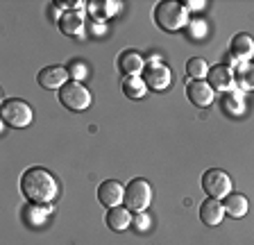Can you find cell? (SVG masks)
Wrapping results in <instances>:
<instances>
[{
  "label": "cell",
  "instance_id": "1",
  "mask_svg": "<svg viewBox=\"0 0 254 245\" xmlns=\"http://www.w3.org/2000/svg\"><path fill=\"white\" fill-rule=\"evenodd\" d=\"M21 191L30 202L48 204L57 197L59 184L50 171H46L41 166H34V168H27L21 175Z\"/></svg>",
  "mask_w": 254,
  "mask_h": 245
},
{
  "label": "cell",
  "instance_id": "2",
  "mask_svg": "<svg viewBox=\"0 0 254 245\" xmlns=\"http://www.w3.org/2000/svg\"><path fill=\"white\" fill-rule=\"evenodd\" d=\"M152 16H154V25L159 30H164V32H180L189 23V9H186L184 2H177V0H161L154 7Z\"/></svg>",
  "mask_w": 254,
  "mask_h": 245
},
{
  "label": "cell",
  "instance_id": "3",
  "mask_svg": "<svg viewBox=\"0 0 254 245\" xmlns=\"http://www.w3.org/2000/svg\"><path fill=\"white\" fill-rule=\"evenodd\" d=\"M125 207L132 213H143L152 202V184L143 177H136L125 186Z\"/></svg>",
  "mask_w": 254,
  "mask_h": 245
},
{
  "label": "cell",
  "instance_id": "4",
  "mask_svg": "<svg viewBox=\"0 0 254 245\" xmlns=\"http://www.w3.org/2000/svg\"><path fill=\"white\" fill-rule=\"evenodd\" d=\"M59 96V102H62L66 109H70V112H84V109H89L91 107V91L86 89L82 82H66V84L62 86V89L57 91Z\"/></svg>",
  "mask_w": 254,
  "mask_h": 245
},
{
  "label": "cell",
  "instance_id": "5",
  "mask_svg": "<svg viewBox=\"0 0 254 245\" xmlns=\"http://www.w3.org/2000/svg\"><path fill=\"white\" fill-rule=\"evenodd\" d=\"M0 116L9 127H27L32 122V107L21 98H7L0 105Z\"/></svg>",
  "mask_w": 254,
  "mask_h": 245
},
{
  "label": "cell",
  "instance_id": "6",
  "mask_svg": "<svg viewBox=\"0 0 254 245\" xmlns=\"http://www.w3.org/2000/svg\"><path fill=\"white\" fill-rule=\"evenodd\" d=\"M202 191L209 197L225 200L232 193V177L222 168H209L206 173H202Z\"/></svg>",
  "mask_w": 254,
  "mask_h": 245
},
{
  "label": "cell",
  "instance_id": "7",
  "mask_svg": "<svg viewBox=\"0 0 254 245\" xmlns=\"http://www.w3.org/2000/svg\"><path fill=\"white\" fill-rule=\"evenodd\" d=\"M143 82L152 91H166L170 86V82H173V73L161 61H148L145 70H143Z\"/></svg>",
  "mask_w": 254,
  "mask_h": 245
},
{
  "label": "cell",
  "instance_id": "8",
  "mask_svg": "<svg viewBox=\"0 0 254 245\" xmlns=\"http://www.w3.org/2000/svg\"><path fill=\"white\" fill-rule=\"evenodd\" d=\"M98 200L105 204L107 209L121 207V202L125 200V186L116 180H107L98 186Z\"/></svg>",
  "mask_w": 254,
  "mask_h": 245
},
{
  "label": "cell",
  "instance_id": "9",
  "mask_svg": "<svg viewBox=\"0 0 254 245\" xmlns=\"http://www.w3.org/2000/svg\"><path fill=\"white\" fill-rule=\"evenodd\" d=\"M229 55L236 64H245L254 57V39L245 32L234 34L232 43H229Z\"/></svg>",
  "mask_w": 254,
  "mask_h": 245
},
{
  "label": "cell",
  "instance_id": "10",
  "mask_svg": "<svg viewBox=\"0 0 254 245\" xmlns=\"http://www.w3.org/2000/svg\"><path fill=\"white\" fill-rule=\"evenodd\" d=\"M37 82L43 89L59 91L68 82V70L64 68V66H46V68H41L37 73Z\"/></svg>",
  "mask_w": 254,
  "mask_h": 245
},
{
  "label": "cell",
  "instance_id": "11",
  "mask_svg": "<svg viewBox=\"0 0 254 245\" xmlns=\"http://www.w3.org/2000/svg\"><path fill=\"white\" fill-rule=\"evenodd\" d=\"M186 96L195 107H209L213 102V89L204 80H190L186 82Z\"/></svg>",
  "mask_w": 254,
  "mask_h": 245
},
{
  "label": "cell",
  "instance_id": "12",
  "mask_svg": "<svg viewBox=\"0 0 254 245\" xmlns=\"http://www.w3.org/2000/svg\"><path fill=\"white\" fill-rule=\"evenodd\" d=\"M118 68L123 70L125 77H134V75L138 77L145 70V59L136 50H123L121 57H118Z\"/></svg>",
  "mask_w": 254,
  "mask_h": 245
},
{
  "label": "cell",
  "instance_id": "13",
  "mask_svg": "<svg viewBox=\"0 0 254 245\" xmlns=\"http://www.w3.org/2000/svg\"><path fill=\"white\" fill-rule=\"evenodd\" d=\"M206 82L211 84L213 91H220V93H227V91L234 89V73L229 66H213L209 68V75H206Z\"/></svg>",
  "mask_w": 254,
  "mask_h": 245
},
{
  "label": "cell",
  "instance_id": "14",
  "mask_svg": "<svg viewBox=\"0 0 254 245\" xmlns=\"http://www.w3.org/2000/svg\"><path fill=\"white\" fill-rule=\"evenodd\" d=\"M222 218H225V207H222L220 200H216V197H206L204 202L200 204V220L206 225V227H216V225H220Z\"/></svg>",
  "mask_w": 254,
  "mask_h": 245
},
{
  "label": "cell",
  "instance_id": "15",
  "mask_svg": "<svg viewBox=\"0 0 254 245\" xmlns=\"http://www.w3.org/2000/svg\"><path fill=\"white\" fill-rule=\"evenodd\" d=\"M129 209L127 207H114L107 211L105 220H107V227H111L114 232H125L129 225H132V216H129Z\"/></svg>",
  "mask_w": 254,
  "mask_h": 245
},
{
  "label": "cell",
  "instance_id": "16",
  "mask_svg": "<svg viewBox=\"0 0 254 245\" xmlns=\"http://www.w3.org/2000/svg\"><path fill=\"white\" fill-rule=\"evenodd\" d=\"M222 112L232 118H238L245 112V102H243V93L238 89H232L222 96Z\"/></svg>",
  "mask_w": 254,
  "mask_h": 245
},
{
  "label": "cell",
  "instance_id": "17",
  "mask_svg": "<svg viewBox=\"0 0 254 245\" xmlns=\"http://www.w3.org/2000/svg\"><path fill=\"white\" fill-rule=\"evenodd\" d=\"M222 207H225V213L232 216V218H243L245 213H248L250 204H248V197H245L243 193H229V195L225 197Z\"/></svg>",
  "mask_w": 254,
  "mask_h": 245
},
{
  "label": "cell",
  "instance_id": "18",
  "mask_svg": "<svg viewBox=\"0 0 254 245\" xmlns=\"http://www.w3.org/2000/svg\"><path fill=\"white\" fill-rule=\"evenodd\" d=\"M59 27H62L64 34H68V37H79L82 34V27H84V21H82V14L79 11H66L62 14L59 18Z\"/></svg>",
  "mask_w": 254,
  "mask_h": 245
},
{
  "label": "cell",
  "instance_id": "19",
  "mask_svg": "<svg viewBox=\"0 0 254 245\" xmlns=\"http://www.w3.org/2000/svg\"><path fill=\"white\" fill-rule=\"evenodd\" d=\"M234 84L241 91H254V64L245 61V64H236L234 70Z\"/></svg>",
  "mask_w": 254,
  "mask_h": 245
},
{
  "label": "cell",
  "instance_id": "20",
  "mask_svg": "<svg viewBox=\"0 0 254 245\" xmlns=\"http://www.w3.org/2000/svg\"><path fill=\"white\" fill-rule=\"evenodd\" d=\"M53 211V207L50 204H46V207H39V204H27V207H23V220H25L30 227H39V225H43V220H46V216Z\"/></svg>",
  "mask_w": 254,
  "mask_h": 245
},
{
  "label": "cell",
  "instance_id": "21",
  "mask_svg": "<svg viewBox=\"0 0 254 245\" xmlns=\"http://www.w3.org/2000/svg\"><path fill=\"white\" fill-rule=\"evenodd\" d=\"M121 86H123V93L129 100H138V98H143L148 93V84L143 82V77H136V75L134 77H123Z\"/></svg>",
  "mask_w": 254,
  "mask_h": 245
},
{
  "label": "cell",
  "instance_id": "22",
  "mask_svg": "<svg viewBox=\"0 0 254 245\" xmlns=\"http://www.w3.org/2000/svg\"><path fill=\"white\" fill-rule=\"evenodd\" d=\"M186 75L190 80H204L209 75V66H206V61L202 57H190L186 61Z\"/></svg>",
  "mask_w": 254,
  "mask_h": 245
},
{
  "label": "cell",
  "instance_id": "23",
  "mask_svg": "<svg viewBox=\"0 0 254 245\" xmlns=\"http://www.w3.org/2000/svg\"><path fill=\"white\" fill-rule=\"evenodd\" d=\"M132 225L138 229V232H145V229L150 227V216H148L145 211H143V213H136V216L132 218Z\"/></svg>",
  "mask_w": 254,
  "mask_h": 245
},
{
  "label": "cell",
  "instance_id": "24",
  "mask_svg": "<svg viewBox=\"0 0 254 245\" xmlns=\"http://www.w3.org/2000/svg\"><path fill=\"white\" fill-rule=\"evenodd\" d=\"M204 34H206V25H204V23H200V21L190 23V37L200 39V37H204Z\"/></svg>",
  "mask_w": 254,
  "mask_h": 245
},
{
  "label": "cell",
  "instance_id": "25",
  "mask_svg": "<svg viewBox=\"0 0 254 245\" xmlns=\"http://www.w3.org/2000/svg\"><path fill=\"white\" fill-rule=\"evenodd\" d=\"M68 75H73L75 82H79V80H82V77L86 75V68H84L82 64H75V61H73V66L68 68Z\"/></svg>",
  "mask_w": 254,
  "mask_h": 245
},
{
  "label": "cell",
  "instance_id": "26",
  "mask_svg": "<svg viewBox=\"0 0 254 245\" xmlns=\"http://www.w3.org/2000/svg\"><path fill=\"white\" fill-rule=\"evenodd\" d=\"M184 5H186L189 11H200L202 7H204V2H202V0H186Z\"/></svg>",
  "mask_w": 254,
  "mask_h": 245
}]
</instances>
